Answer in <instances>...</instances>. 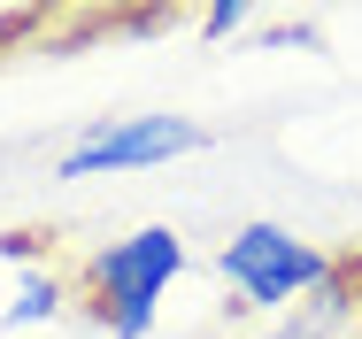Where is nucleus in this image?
<instances>
[{"mask_svg": "<svg viewBox=\"0 0 362 339\" xmlns=\"http://www.w3.org/2000/svg\"><path fill=\"white\" fill-rule=\"evenodd\" d=\"M177 270H185V239L170 224H146L132 239H108V247L85 255V316L108 339H146Z\"/></svg>", "mask_w": 362, "mask_h": 339, "instance_id": "nucleus-1", "label": "nucleus"}, {"mask_svg": "<svg viewBox=\"0 0 362 339\" xmlns=\"http://www.w3.org/2000/svg\"><path fill=\"white\" fill-rule=\"evenodd\" d=\"M216 270H223V285H231L247 309H293V301L324 293V285L339 277V263H332L316 239L286 231V224H239L216 247Z\"/></svg>", "mask_w": 362, "mask_h": 339, "instance_id": "nucleus-2", "label": "nucleus"}, {"mask_svg": "<svg viewBox=\"0 0 362 339\" xmlns=\"http://www.w3.org/2000/svg\"><path fill=\"white\" fill-rule=\"evenodd\" d=\"M193 146H209V132L193 124V116H108V124H93V132L77 139L70 154L54 162V178H116V170H154V162H177V154H193Z\"/></svg>", "mask_w": 362, "mask_h": 339, "instance_id": "nucleus-3", "label": "nucleus"}, {"mask_svg": "<svg viewBox=\"0 0 362 339\" xmlns=\"http://www.w3.org/2000/svg\"><path fill=\"white\" fill-rule=\"evenodd\" d=\"M39 316H62V285L47 270H31L16 285V309H8V324H39Z\"/></svg>", "mask_w": 362, "mask_h": 339, "instance_id": "nucleus-4", "label": "nucleus"}, {"mask_svg": "<svg viewBox=\"0 0 362 339\" xmlns=\"http://www.w3.org/2000/svg\"><path fill=\"white\" fill-rule=\"evenodd\" d=\"M239 23H247V8H239V0H223V8H209V16H201V31H209V39L239 31Z\"/></svg>", "mask_w": 362, "mask_h": 339, "instance_id": "nucleus-5", "label": "nucleus"}, {"mask_svg": "<svg viewBox=\"0 0 362 339\" xmlns=\"http://www.w3.org/2000/svg\"><path fill=\"white\" fill-rule=\"evenodd\" d=\"M270 339H308V324H293V332H270Z\"/></svg>", "mask_w": 362, "mask_h": 339, "instance_id": "nucleus-6", "label": "nucleus"}, {"mask_svg": "<svg viewBox=\"0 0 362 339\" xmlns=\"http://www.w3.org/2000/svg\"><path fill=\"white\" fill-rule=\"evenodd\" d=\"M355 339H362V332H355Z\"/></svg>", "mask_w": 362, "mask_h": 339, "instance_id": "nucleus-7", "label": "nucleus"}]
</instances>
